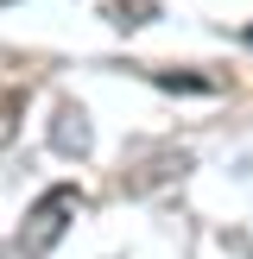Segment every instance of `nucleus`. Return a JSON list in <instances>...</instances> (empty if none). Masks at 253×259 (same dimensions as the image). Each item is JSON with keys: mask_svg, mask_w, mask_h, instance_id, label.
Instances as JSON below:
<instances>
[{"mask_svg": "<svg viewBox=\"0 0 253 259\" xmlns=\"http://www.w3.org/2000/svg\"><path fill=\"white\" fill-rule=\"evenodd\" d=\"M7 7H13V0H7Z\"/></svg>", "mask_w": 253, "mask_h": 259, "instance_id": "7", "label": "nucleus"}, {"mask_svg": "<svg viewBox=\"0 0 253 259\" xmlns=\"http://www.w3.org/2000/svg\"><path fill=\"white\" fill-rule=\"evenodd\" d=\"M158 89H190V95H215L222 89V76H196V70H146Z\"/></svg>", "mask_w": 253, "mask_h": 259, "instance_id": "3", "label": "nucleus"}, {"mask_svg": "<svg viewBox=\"0 0 253 259\" xmlns=\"http://www.w3.org/2000/svg\"><path fill=\"white\" fill-rule=\"evenodd\" d=\"M101 13H108V25H120V32H139V25H146L158 7H152V0H108Z\"/></svg>", "mask_w": 253, "mask_h": 259, "instance_id": "4", "label": "nucleus"}, {"mask_svg": "<svg viewBox=\"0 0 253 259\" xmlns=\"http://www.w3.org/2000/svg\"><path fill=\"white\" fill-rule=\"evenodd\" d=\"M247 38H253V25H247Z\"/></svg>", "mask_w": 253, "mask_h": 259, "instance_id": "6", "label": "nucleus"}, {"mask_svg": "<svg viewBox=\"0 0 253 259\" xmlns=\"http://www.w3.org/2000/svg\"><path fill=\"white\" fill-rule=\"evenodd\" d=\"M19 114H25V89H0V146H13Z\"/></svg>", "mask_w": 253, "mask_h": 259, "instance_id": "5", "label": "nucleus"}, {"mask_svg": "<svg viewBox=\"0 0 253 259\" xmlns=\"http://www.w3.org/2000/svg\"><path fill=\"white\" fill-rule=\"evenodd\" d=\"M82 209H89V196H82L76 184H51L45 196L25 209L19 234H13V253H19V259H51V253H57V240L70 234V222H76Z\"/></svg>", "mask_w": 253, "mask_h": 259, "instance_id": "1", "label": "nucleus"}, {"mask_svg": "<svg viewBox=\"0 0 253 259\" xmlns=\"http://www.w3.org/2000/svg\"><path fill=\"white\" fill-rule=\"evenodd\" d=\"M51 146H57L63 158H89L95 126H89V114L76 108V101H63V108H57V120H51Z\"/></svg>", "mask_w": 253, "mask_h": 259, "instance_id": "2", "label": "nucleus"}]
</instances>
